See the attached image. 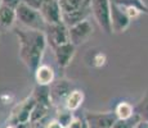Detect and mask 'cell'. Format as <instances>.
<instances>
[{
	"label": "cell",
	"instance_id": "cell-1",
	"mask_svg": "<svg viewBox=\"0 0 148 128\" xmlns=\"http://www.w3.org/2000/svg\"><path fill=\"white\" fill-rule=\"evenodd\" d=\"M14 33L18 39L19 59L28 70L35 72L41 65L42 55L48 45L47 36L41 31L27 28H16Z\"/></svg>",
	"mask_w": 148,
	"mask_h": 128
},
{
	"label": "cell",
	"instance_id": "cell-2",
	"mask_svg": "<svg viewBox=\"0 0 148 128\" xmlns=\"http://www.w3.org/2000/svg\"><path fill=\"white\" fill-rule=\"evenodd\" d=\"M16 14H17V21L23 26V28L45 32L47 23H45V21L42 19L39 10L32 9V8H30L28 5L21 3V4L16 8Z\"/></svg>",
	"mask_w": 148,
	"mask_h": 128
},
{
	"label": "cell",
	"instance_id": "cell-3",
	"mask_svg": "<svg viewBox=\"0 0 148 128\" xmlns=\"http://www.w3.org/2000/svg\"><path fill=\"white\" fill-rule=\"evenodd\" d=\"M92 3V13L94 16L98 26L102 31L111 35L112 26H111V0H90Z\"/></svg>",
	"mask_w": 148,
	"mask_h": 128
},
{
	"label": "cell",
	"instance_id": "cell-4",
	"mask_svg": "<svg viewBox=\"0 0 148 128\" xmlns=\"http://www.w3.org/2000/svg\"><path fill=\"white\" fill-rule=\"evenodd\" d=\"M36 105L35 99L32 95L21 101L16 108L12 110L9 119H8V124H14V126H19V124H27L30 123L31 113H32L34 108Z\"/></svg>",
	"mask_w": 148,
	"mask_h": 128
},
{
	"label": "cell",
	"instance_id": "cell-5",
	"mask_svg": "<svg viewBox=\"0 0 148 128\" xmlns=\"http://www.w3.org/2000/svg\"><path fill=\"white\" fill-rule=\"evenodd\" d=\"M45 36L50 47L54 49L63 44L70 42V35H68V27L62 22L57 24H48L45 28Z\"/></svg>",
	"mask_w": 148,
	"mask_h": 128
},
{
	"label": "cell",
	"instance_id": "cell-6",
	"mask_svg": "<svg viewBox=\"0 0 148 128\" xmlns=\"http://www.w3.org/2000/svg\"><path fill=\"white\" fill-rule=\"evenodd\" d=\"M50 98H52L53 105L61 106V104L64 106V101L68 98L71 92L75 90L72 82H70L68 79L59 78L56 79L52 85H50Z\"/></svg>",
	"mask_w": 148,
	"mask_h": 128
},
{
	"label": "cell",
	"instance_id": "cell-7",
	"mask_svg": "<svg viewBox=\"0 0 148 128\" xmlns=\"http://www.w3.org/2000/svg\"><path fill=\"white\" fill-rule=\"evenodd\" d=\"M132 19L126 14L125 9L111 0V26H112V32L113 33H121L127 30L130 26Z\"/></svg>",
	"mask_w": 148,
	"mask_h": 128
},
{
	"label": "cell",
	"instance_id": "cell-8",
	"mask_svg": "<svg viewBox=\"0 0 148 128\" xmlns=\"http://www.w3.org/2000/svg\"><path fill=\"white\" fill-rule=\"evenodd\" d=\"M84 118L90 128H112L117 121L115 112H86Z\"/></svg>",
	"mask_w": 148,
	"mask_h": 128
},
{
	"label": "cell",
	"instance_id": "cell-9",
	"mask_svg": "<svg viewBox=\"0 0 148 128\" xmlns=\"http://www.w3.org/2000/svg\"><path fill=\"white\" fill-rule=\"evenodd\" d=\"M40 14L45 23L48 24H57L62 23V10L59 7V0H44L41 8H40Z\"/></svg>",
	"mask_w": 148,
	"mask_h": 128
},
{
	"label": "cell",
	"instance_id": "cell-10",
	"mask_svg": "<svg viewBox=\"0 0 148 128\" xmlns=\"http://www.w3.org/2000/svg\"><path fill=\"white\" fill-rule=\"evenodd\" d=\"M68 35H70L71 44L79 46V45L84 44L93 35V24L89 21H84L81 23L68 28Z\"/></svg>",
	"mask_w": 148,
	"mask_h": 128
},
{
	"label": "cell",
	"instance_id": "cell-11",
	"mask_svg": "<svg viewBox=\"0 0 148 128\" xmlns=\"http://www.w3.org/2000/svg\"><path fill=\"white\" fill-rule=\"evenodd\" d=\"M54 51V58H56V62L58 64L59 68H66L70 65L71 60L73 59L76 53V46L71 42H67V44H63L61 46H57L53 49Z\"/></svg>",
	"mask_w": 148,
	"mask_h": 128
},
{
	"label": "cell",
	"instance_id": "cell-12",
	"mask_svg": "<svg viewBox=\"0 0 148 128\" xmlns=\"http://www.w3.org/2000/svg\"><path fill=\"white\" fill-rule=\"evenodd\" d=\"M90 14H92V3H90V0H88L86 4L82 8H80V9L75 10V12H72V13L63 14L62 21L70 28V27H72V26H76L84 21H88V17H89Z\"/></svg>",
	"mask_w": 148,
	"mask_h": 128
},
{
	"label": "cell",
	"instance_id": "cell-13",
	"mask_svg": "<svg viewBox=\"0 0 148 128\" xmlns=\"http://www.w3.org/2000/svg\"><path fill=\"white\" fill-rule=\"evenodd\" d=\"M34 76H35V81L39 86H50L56 81L54 69L47 64H41L34 72Z\"/></svg>",
	"mask_w": 148,
	"mask_h": 128
},
{
	"label": "cell",
	"instance_id": "cell-14",
	"mask_svg": "<svg viewBox=\"0 0 148 128\" xmlns=\"http://www.w3.org/2000/svg\"><path fill=\"white\" fill-rule=\"evenodd\" d=\"M17 21L16 9L8 5H3L0 9V27L4 30L12 28Z\"/></svg>",
	"mask_w": 148,
	"mask_h": 128
},
{
	"label": "cell",
	"instance_id": "cell-15",
	"mask_svg": "<svg viewBox=\"0 0 148 128\" xmlns=\"http://www.w3.org/2000/svg\"><path fill=\"white\" fill-rule=\"evenodd\" d=\"M32 98L35 99V101L38 104L47 105V106L52 108L53 102L52 98H50V87L49 86H39L36 85V87L32 91Z\"/></svg>",
	"mask_w": 148,
	"mask_h": 128
},
{
	"label": "cell",
	"instance_id": "cell-16",
	"mask_svg": "<svg viewBox=\"0 0 148 128\" xmlns=\"http://www.w3.org/2000/svg\"><path fill=\"white\" fill-rule=\"evenodd\" d=\"M84 99H85L84 92H82L81 90L75 89L70 95H68V98L66 99V101H64V108L73 113L75 110H77L82 105Z\"/></svg>",
	"mask_w": 148,
	"mask_h": 128
},
{
	"label": "cell",
	"instance_id": "cell-17",
	"mask_svg": "<svg viewBox=\"0 0 148 128\" xmlns=\"http://www.w3.org/2000/svg\"><path fill=\"white\" fill-rule=\"evenodd\" d=\"M125 9H134L139 14H148V5L143 0H113Z\"/></svg>",
	"mask_w": 148,
	"mask_h": 128
},
{
	"label": "cell",
	"instance_id": "cell-18",
	"mask_svg": "<svg viewBox=\"0 0 148 128\" xmlns=\"http://www.w3.org/2000/svg\"><path fill=\"white\" fill-rule=\"evenodd\" d=\"M115 114L117 119H129L135 114V108L129 101H121L116 105Z\"/></svg>",
	"mask_w": 148,
	"mask_h": 128
},
{
	"label": "cell",
	"instance_id": "cell-19",
	"mask_svg": "<svg viewBox=\"0 0 148 128\" xmlns=\"http://www.w3.org/2000/svg\"><path fill=\"white\" fill-rule=\"evenodd\" d=\"M86 3L88 0H59V7L62 14H68L82 8Z\"/></svg>",
	"mask_w": 148,
	"mask_h": 128
},
{
	"label": "cell",
	"instance_id": "cell-20",
	"mask_svg": "<svg viewBox=\"0 0 148 128\" xmlns=\"http://www.w3.org/2000/svg\"><path fill=\"white\" fill-rule=\"evenodd\" d=\"M50 108L47 106V105L42 104H38L36 102L35 108H34L32 113H31V118H30V123H36V122L44 121L48 116V113H49Z\"/></svg>",
	"mask_w": 148,
	"mask_h": 128
},
{
	"label": "cell",
	"instance_id": "cell-21",
	"mask_svg": "<svg viewBox=\"0 0 148 128\" xmlns=\"http://www.w3.org/2000/svg\"><path fill=\"white\" fill-rule=\"evenodd\" d=\"M134 108H135V114H138L142 121L148 122V89L146 90V92H144L143 98L140 99V101Z\"/></svg>",
	"mask_w": 148,
	"mask_h": 128
},
{
	"label": "cell",
	"instance_id": "cell-22",
	"mask_svg": "<svg viewBox=\"0 0 148 128\" xmlns=\"http://www.w3.org/2000/svg\"><path fill=\"white\" fill-rule=\"evenodd\" d=\"M142 119L139 118V115L134 114L132 118H129V119H117V121L113 123L112 128H135V126Z\"/></svg>",
	"mask_w": 148,
	"mask_h": 128
},
{
	"label": "cell",
	"instance_id": "cell-23",
	"mask_svg": "<svg viewBox=\"0 0 148 128\" xmlns=\"http://www.w3.org/2000/svg\"><path fill=\"white\" fill-rule=\"evenodd\" d=\"M73 115L72 114V112H70L68 109H66V108H62L61 110L58 109V112H57V115H56V119L59 122V123L62 124L64 128H66L68 126V123H70L71 121H72V118H73Z\"/></svg>",
	"mask_w": 148,
	"mask_h": 128
},
{
	"label": "cell",
	"instance_id": "cell-24",
	"mask_svg": "<svg viewBox=\"0 0 148 128\" xmlns=\"http://www.w3.org/2000/svg\"><path fill=\"white\" fill-rule=\"evenodd\" d=\"M90 62H92L93 67H97V68L103 67V65L106 64V62H107V56H106V54L104 53L98 51V53H94L92 55V60Z\"/></svg>",
	"mask_w": 148,
	"mask_h": 128
},
{
	"label": "cell",
	"instance_id": "cell-25",
	"mask_svg": "<svg viewBox=\"0 0 148 128\" xmlns=\"http://www.w3.org/2000/svg\"><path fill=\"white\" fill-rule=\"evenodd\" d=\"M82 123H84V115L82 116H73L72 121L68 123L66 128H81Z\"/></svg>",
	"mask_w": 148,
	"mask_h": 128
},
{
	"label": "cell",
	"instance_id": "cell-26",
	"mask_svg": "<svg viewBox=\"0 0 148 128\" xmlns=\"http://www.w3.org/2000/svg\"><path fill=\"white\" fill-rule=\"evenodd\" d=\"M47 128H64L63 126H62L61 123H59L58 121H57L56 118H53V119H50L49 122H48V126Z\"/></svg>",
	"mask_w": 148,
	"mask_h": 128
},
{
	"label": "cell",
	"instance_id": "cell-27",
	"mask_svg": "<svg viewBox=\"0 0 148 128\" xmlns=\"http://www.w3.org/2000/svg\"><path fill=\"white\" fill-rule=\"evenodd\" d=\"M135 128H148V122L140 121V122H139V123L135 126Z\"/></svg>",
	"mask_w": 148,
	"mask_h": 128
},
{
	"label": "cell",
	"instance_id": "cell-28",
	"mask_svg": "<svg viewBox=\"0 0 148 128\" xmlns=\"http://www.w3.org/2000/svg\"><path fill=\"white\" fill-rule=\"evenodd\" d=\"M18 128H32L31 126V123H27V124H19V126H17Z\"/></svg>",
	"mask_w": 148,
	"mask_h": 128
},
{
	"label": "cell",
	"instance_id": "cell-29",
	"mask_svg": "<svg viewBox=\"0 0 148 128\" xmlns=\"http://www.w3.org/2000/svg\"><path fill=\"white\" fill-rule=\"evenodd\" d=\"M81 128H90L89 127V124L86 123V121H85V118H84V123H82V127Z\"/></svg>",
	"mask_w": 148,
	"mask_h": 128
},
{
	"label": "cell",
	"instance_id": "cell-30",
	"mask_svg": "<svg viewBox=\"0 0 148 128\" xmlns=\"http://www.w3.org/2000/svg\"><path fill=\"white\" fill-rule=\"evenodd\" d=\"M3 5H4V3H3V0H0V9H1Z\"/></svg>",
	"mask_w": 148,
	"mask_h": 128
}]
</instances>
